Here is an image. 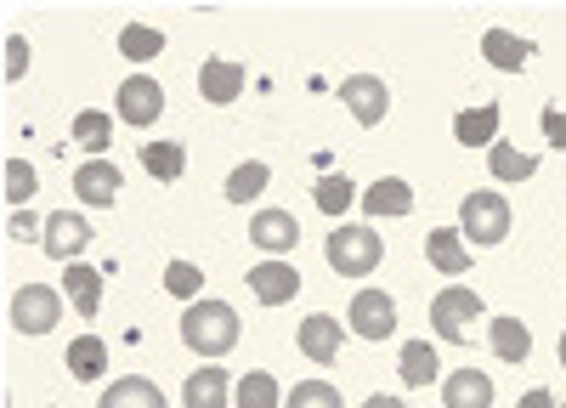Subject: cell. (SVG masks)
Returning <instances> with one entry per match:
<instances>
[{
  "label": "cell",
  "mask_w": 566,
  "mask_h": 408,
  "mask_svg": "<svg viewBox=\"0 0 566 408\" xmlns=\"http://www.w3.org/2000/svg\"><path fill=\"white\" fill-rule=\"evenodd\" d=\"M45 255H52V261H80V250L91 244V221L85 216H69V210H57V216H45Z\"/></svg>",
  "instance_id": "cell-9"
},
{
  "label": "cell",
  "mask_w": 566,
  "mask_h": 408,
  "mask_svg": "<svg viewBox=\"0 0 566 408\" xmlns=\"http://www.w3.org/2000/svg\"><path fill=\"white\" fill-rule=\"evenodd\" d=\"M482 57H488L493 69H504V74H522V69L533 63V45H527L522 34H510V29H488V34H482Z\"/></svg>",
  "instance_id": "cell-17"
},
{
  "label": "cell",
  "mask_w": 566,
  "mask_h": 408,
  "mask_svg": "<svg viewBox=\"0 0 566 408\" xmlns=\"http://www.w3.org/2000/svg\"><path fill=\"white\" fill-rule=\"evenodd\" d=\"M266 181H272V170H266L261 159H244L239 170L227 176V199H232V205H250L255 193H266Z\"/></svg>",
  "instance_id": "cell-28"
},
{
  "label": "cell",
  "mask_w": 566,
  "mask_h": 408,
  "mask_svg": "<svg viewBox=\"0 0 566 408\" xmlns=\"http://www.w3.org/2000/svg\"><path fill=\"white\" fill-rule=\"evenodd\" d=\"M239 408H277V380L272 375H244L239 380Z\"/></svg>",
  "instance_id": "cell-34"
},
{
  "label": "cell",
  "mask_w": 566,
  "mask_h": 408,
  "mask_svg": "<svg viewBox=\"0 0 566 408\" xmlns=\"http://www.w3.org/2000/svg\"><path fill=\"white\" fill-rule=\"evenodd\" d=\"M560 363H566V335H560Z\"/></svg>",
  "instance_id": "cell-41"
},
{
  "label": "cell",
  "mask_w": 566,
  "mask_h": 408,
  "mask_svg": "<svg viewBox=\"0 0 566 408\" xmlns=\"http://www.w3.org/2000/svg\"><path fill=\"white\" fill-rule=\"evenodd\" d=\"M119 165L114 159H85L80 170H74V193H80V205H114L119 199Z\"/></svg>",
  "instance_id": "cell-12"
},
{
  "label": "cell",
  "mask_w": 566,
  "mask_h": 408,
  "mask_svg": "<svg viewBox=\"0 0 566 408\" xmlns=\"http://www.w3.org/2000/svg\"><path fill=\"white\" fill-rule=\"evenodd\" d=\"M363 408H402V402H397V397H386V391H374V397H368Z\"/></svg>",
  "instance_id": "cell-40"
},
{
  "label": "cell",
  "mask_w": 566,
  "mask_h": 408,
  "mask_svg": "<svg viewBox=\"0 0 566 408\" xmlns=\"http://www.w3.org/2000/svg\"><path fill=\"white\" fill-rule=\"evenodd\" d=\"M250 244L266 250V255L295 250V244H301V221H295L290 210H261V216L250 221Z\"/></svg>",
  "instance_id": "cell-13"
},
{
  "label": "cell",
  "mask_w": 566,
  "mask_h": 408,
  "mask_svg": "<svg viewBox=\"0 0 566 408\" xmlns=\"http://www.w3.org/2000/svg\"><path fill=\"white\" fill-rule=\"evenodd\" d=\"M442 408H493V380L482 369H453L442 380Z\"/></svg>",
  "instance_id": "cell-14"
},
{
  "label": "cell",
  "mask_w": 566,
  "mask_h": 408,
  "mask_svg": "<svg viewBox=\"0 0 566 408\" xmlns=\"http://www.w3.org/2000/svg\"><path fill=\"white\" fill-rule=\"evenodd\" d=\"M363 210H368L374 221H380V216H408V210H413V188H408L402 176H380V181L363 193Z\"/></svg>",
  "instance_id": "cell-20"
},
{
  "label": "cell",
  "mask_w": 566,
  "mask_h": 408,
  "mask_svg": "<svg viewBox=\"0 0 566 408\" xmlns=\"http://www.w3.org/2000/svg\"><path fill=\"white\" fill-rule=\"evenodd\" d=\"M57 317H63V295H57V290L23 284V290L12 295V329H18V335H52Z\"/></svg>",
  "instance_id": "cell-5"
},
{
  "label": "cell",
  "mask_w": 566,
  "mask_h": 408,
  "mask_svg": "<svg viewBox=\"0 0 566 408\" xmlns=\"http://www.w3.org/2000/svg\"><path fill=\"white\" fill-rule=\"evenodd\" d=\"M227 391H232L227 369H221V363H205L199 375H187L181 402H187V408H227Z\"/></svg>",
  "instance_id": "cell-18"
},
{
  "label": "cell",
  "mask_w": 566,
  "mask_h": 408,
  "mask_svg": "<svg viewBox=\"0 0 566 408\" xmlns=\"http://www.w3.org/2000/svg\"><path fill=\"white\" fill-rule=\"evenodd\" d=\"M250 290H255L261 306H283V301L301 295V272L290 261H255L250 266Z\"/></svg>",
  "instance_id": "cell-10"
},
{
  "label": "cell",
  "mask_w": 566,
  "mask_h": 408,
  "mask_svg": "<svg viewBox=\"0 0 566 408\" xmlns=\"http://www.w3.org/2000/svg\"><path fill=\"white\" fill-rule=\"evenodd\" d=\"M323 255L340 279H363V272H374L386 261V239L374 233V227H335V233L323 239Z\"/></svg>",
  "instance_id": "cell-2"
},
{
  "label": "cell",
  "mask_w": 566,
  "mask_h": 408,
  "mask_svg": "<svg viewBox=\"0 0 566 408\" xmlns=\"http://www.w3.org/2000/svg\"><path fill=\"white\" fill-rule=\"evenodd\" d=\"M23 69H29V40L7 34V80H23Z\"/></svg>",
  "instance_id": "cell-36"
},
{
  "label": "cell",
  "mask_w": 566,
  "mask_h": 408,
  "mask_svg": "<svg viewBox=\"0 0 566 408\" xmlns=\"http://www.w3.org/2000/svg\"><path fill=\"white\" fill-rule=\"evenodd\" d=\"M142 165H148L154 181H181L187 154H181V143H142Z\"/></svg>",
  "instance_id": "cell-27"
},
{
  "label": "cell",
  "mask_w": 566,
  "mask_h": 408,
  "mask_svg": "<svg viewBox=\"0 0 566 408\" xmlns=\"http://www.w3.org/2000/svg\"><path fill=\"white\" fill-rule=\"evenodd\" d=\"M74 143H80V148H91V154H103V148L114 143V119H108V114H97V108L74 114Z\"/></svg>",
  "instance_id": "cell-30"
},
{
  "label": "cell",
  "mask_w": 566,
  "mask_h": 408,
  "mask_svg": "<svg viewBox=\"0 0 566 408\" xmlns=\"http://www.w3.org/2000/svg\"><path fill=\"white\" fill-rule=\"evenodd\" d=\"M301 352L312 357V363H335L340 357V317H328V312H312L306 324H301Z\"/></svg>",
  "instance_id": "cell-16"
},
{
  "label": "cell",
  "mask_w": 566,
  "mask_h": 408,
  "mask_svg": "<svg viewBox=\"0 0 566 408\" xmlns=\"http://www.w3.org/2000/svg\"><path fill=\"white\" fill-rule=\"evenodd\" d=\"M244 63H227V57H205L199 63V97L205 103H216V108H227L232 97H239V91H244Z\"/></svg>",
  "instance_id": "cell-11"
},
{
  "label": "cell",
  "mask_w": 566,
  "mask_h": 408,
  "mask_svg": "<svg viewBox=\"0 0 566 408\" xmlns=\"http://www.w3.org/2000/svg\"><path fill=\"white\" fill-rule=\"evenodd\" d=\"M103 272H108V266L69 261V272H63V290H69V301H74V312H80V317H97V306H103Z\"/></svg>",
  "instance_id": "cell-15"
},
{
  "label": "cell",
  "mask_w": 566,
  "mask_h": 408,
  "mask_svg": "<svg viewBox=\"0 0 566 408\" xmlns=\"http://www.w3.org/2000/svg\"><path fill=\"white\" fill-rule=\"evenodd\" d=\"M119 52H125L130 63H148V57L165 52V34L148 29V23H125V29H119Z\"/></svg>",
  "instance_id": "cell-29"
},
{
  "label": "cell",
  "mask_w": 566,
  "mask_h": 408,
  "mask_svg": "<svg viewBox=\"0 0 566 408\" xmlns=\"http://www.w3.org/2000/svg\"><path fill=\"white\" fill-rule=\"evenodd\" d=\"M283 408H346V402L328 380H295V391L283 397Z\"/></svg>",
  "instance_id": "cell-32"
},
{
  "label": "cell",
  "mask_w": 566,
  "mask_h": 408,
  "mask_svg": "<svg viewBox=\"0 0 566 408\" xmlns=\"http://www.w3.org/2000/svg\"><path fill=\"white\" fill-rule=\"evenodd\" d=\"M181 341L199 357H227L232 346H239V312H232L227 301H193L181 312Z\"/></svg>",
  "instance_id": "cell-1"
},
{
  "label": "cell",
  "mask_w": 566,
  "mask_h": 408,
  "mask_svg": "<svg viewBox=\"0 0 566 408\" xmlns=\"http://www.w3.org/2000/svg\"><path fill=\"white\" fill-rule=\"evenodd\" d=\"M515 408H555V397H549L544 386H533V391H527L522 402H515Z\"/></svg>",
  "instance_id": "cell-39"
},
{
  "label": "cell",
  "mask_w": 566,
  "mask_h": 408,
  "mask_svg": "<svg viewBox=\"0 0 566 408\" xmlns=\"http://www.w3.org/2000/svg\"><path fill=\"white\" fill-rule=\"evenodd\" d=\"M69 375L74 380H103V369H108V346L97 341V335H80L74 346H69Z\"/></svg>",
  "instance_id": "cell-24"
},
{
  "label": "cell",
  "mask_w": 566,
  "mask_h": 408,
  "mask_svg": "<svg viewBox=\"0 0 566 408\" xmlns=\"http://www.w3.org/2000/svg\"><path fill=\"white\" fill-rule=\"evenodd\" d=\"M538 125H544V143L549 148H566V108H544Z\"/></svg>",
  "instance_id": "cell-37"
},
{
  "label": "cell",
  "mask_w": 566,
  "mask_h": 408,
  "mask_svg": "<svg viewBox=\"0 0 566 408\" xmlns=\"http://www.w3.org/2000/svg\"><path fill=\"white\" fill-rule=\"evenodd\" d=\"M340 103L352 108V119L357 125H380L386 114H391V91H386V80L380 74H346L340 80Z\"/></svg>",
  "instance_id": "cell-6"
},
{
  "label": "cell",
  "mask_w": 566,
  "mask_h": 408,
  "mask_svg": "<svg viewBox=\"0 0 566 408\" xmlns=\"http://www.w3.org/2000/svg\"><path fill=\"white\" fill-rule=\"evenodd\" d=\"M357 199V188L346 176H323V181H312V205L323 210V216H346V205Z\"/></svg>",
  "instance_id": "cell-31"
},
{
  "label": "cell",
  "mask_w": 566,
  "mask_h": 408,
  "mask_svg": "<svg viewBox=\"0 0 566 408\" xmlns=\"http://www.w3.org/2000/svg\"><path fill=\"white\" fill-rule=\"evenodd\" d=\"M397 375H402V386H431V380H437V352H431V341H408Z\"/></svg>",
  "instance_id": "cell-26"
},
{
  "label": "cell",
  "mask_w": 566,
  "mask_h": 408,
  "mask_svg": "<svg viewBox=\"0 0 566 408\" xmlns=\"http://www.w3.org/2000/svg\"><path fill=\"white\" fill-rule=\"evenodd\" d=\"M7 233H12V239H45V221H34L29 210H18V216L7 221Z\"/></svg>",
  "instance_id": "cell-38"
},
{
  "label": "cell",
  "mask_w": 566,
  "mask_h": 408,
  "mask_svg": "<svg viewBox=\"0 0 566 408\" xmlns=\"http://www.w3.org/2000/svg\"><path fill=\"white\" fill-rule=\"evenodd\" d=\"M459 233L470 239V244H504L510 239V199L504 193H470L464 205H459Z\"/></svg>",
  "instance_id": "cell-4"
},
{
  "label": "cell",
  "mask_w": 566,
  "mask_h": 408,
  "mask_svg": "<svg viewBox=\"0 0 566 408\" xmlns=\"http://www.w3.org/2000/svg\"><path fill=\"white\" fill-rule=\"evenodd\" d=\"M114 108H119V119L125 125H154L159 114H165V85L159 80H148V74H130L119 91H114Z\"/></svg>",
  "instance_id": "cell-7"
},
{
  "label": "cell",
  "mask_w": 566,
  "mask_h": 408,
  "mask_svg": "<svg viewBox=\"0 0 566 408\" xmlns=\"http://www.w3.org/2000/svg\"><path fill=\"white\" fill-rule=\"evenodd\" d=\"M97 408H170V402H165V391H159L148 375H125V380H114V386L103 391Z\"/></svg>",
  "instance_id": "cell-19"
},
{
  "label": "cell",
  "mask_w": 566,
  "mask_h": 408,
  "mask_svg": "<svg viewBox=\"0 0 566 408\" xmlns=\"http://www.w3.org/2000/svg\"><path fill=\"white\" fill-rule=\"evenodd\" d=\"M488 170H493V181H527L538 170V159L522 154V148H510V143H493L488 148Z\"/></svg>",
  "instance_id": "cell-25"
},
{
  "label": "cell",
  "mask_w": 566,
  "mask_h": 408,
  "mask_svg": "<svg viewBox=\"0 0 566 408\" xmlns=\"http://www.w3.org/2000/svg\"><path fill=\"white\" fill-rule=\"evenodd\" d=\"M165 290H170V295H181V301H199L205 272H199L193 261H170V266H165Z\"/></svg>",
  "instance_id": "cell-33"
},
{
  "label": "cell",
  "mask_w": 566,
  "mask_h": 408,
  "mask_svg": "<svg viewBox=\"0 0 566 408\" xmlns=\"http://www.w3.org/2000/svg\"><path fill=\"white\" fill-rule=\"evenodd\" d=\"M424 255H431L437 272H470V250L453 227H431V239H424Z\"/></svg>",
  "instance_id": "cell-23"
},
{
  "label": "cell",
  "mask_w": 566,
  "mask_h": 408,
  "mask_svg": "<svg viewBox=\"0 0 566 408\" xmlns=\"http://www.w3.org/2000/svg\"><path fill=\"white\" fill-rule=\"evenodd\" d=\"M346 317H352V335H363V341H386V335L397 329V301H391L386 290H357L352 306H346Z\"/></svg>",
  "instance_id": "cell-8"
},
{
  "label": "cell",
  "mask_w": 566,
  "mask_h": 408,
  "mask_svg": "<svg viewBox=\"0 0 566 408\" xmlns=\"http://www.w3.org/2000/svg\"><path fill=\"white\" fill-rule=\"evenodd\" d=\"M488 341H493L499 363H527V357H533V329L522 324V317H493Z\"/></svg>",
  "instance_id": "cell-21"
},
{
  "label": "cell",
  "mask_w": 566,
  "mask_h": 408,
  "mask_svg": "<svg viewBox=\"0 0 566 408\" xmlns=\"http://www.w3.org/2000/svg\"><path fill=\"white\" fill-rule=\"evenodd\" d=\"M476 317H482V295H476V290H464V284L437 290V301H431V329H437L442 341L464 346L470 335H476Z\"/></svg>",
  "instance_id": "cell-3"
},
{
  "label": "cell",
  "mask_w": 566,
  "mask_h": 408,
  "mask_svg": "<svg viewBox=\"0 0 566 408\" xmlns=\"http://www.w3.org/2000/svg\"><path fill=\"white\" fill-rule=\"evenodd\" d=\"M453 136L464 148H493L499 143V103H482V108H464L453 119Z\"/></svg>",
  "instance_id": "cell-22"
},
{
  "label": "cell",
  "mask_w": 566,
  "mask_h": 408,
  "mask_svg": "<svg viewBox=\"0 0 566 408\" xmlns=\"http://www.w3.org/2000/svg\"><path fill=\"white\" fill-rule=\"evenodd\" d=\"M40 188V176H34V165H23V159H7V199L12 205H29V193Z\"/></svg>",
  "instance_id": "cell-35"
}]
</instances>
